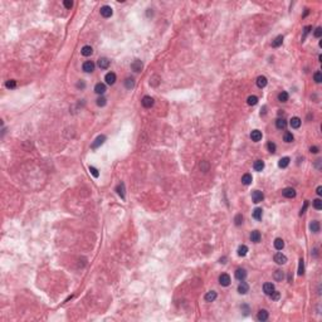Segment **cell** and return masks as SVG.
<instances>
[{"mask_svg":"<svg viewBox=\"0 0 322 322\" xmlns=\"http://www.w3.org/2000/svg\"><path fill=\"white\" fill-rule=\"evenodd\" d=\"M313 34H315V37H316V38H320V37L322 35V28H321V26H319V28H316V29H315V33H313Z\"/></svg>","mask_w":322,"mask_h":322,"instance_id":"48","label":"cell"},{"mask_svg":"<svg viewBox=\"0 0 322 322\" xmlns=\"http://www.w3.org/2000/svg\"><path fill=\"white\" fill-rule=\"evenodd\" d=\"M274 262L277 264H285V263H287V257L285 254H282V253H276Z\"/></svg>","mask_w":322,"mask_h":322,"instance_id":"9","label":"cell"},{"mask_svg":"<svg viewBox=\"0 0 322 322\" xmlns=\"http://www.w3.org/2000/svg\"><path fill=\"white\" fill-rule=\"evenodd\" d=\"M310 229H311V232H313V233H319L320 232V222L319 220L311 222V224H310Z\"/></svg>","mask_w":322,"mask_h":322,"instance_id":"23","label":"cell"},{"mask_svg":"<svg viewBox=\"0 0 322 322\" xmlns=\"http://www.w3.org/2000/svg\"><path fill=\"white\" fill-rule=\"evenodd\" d=\"M81 53H82V55H84V57H89V55H92L93 49H92V47H91V45H84V47L82 48Z\"/></svg>","mask_w":322,"mask_h":322,"instance_id":"22","label":"cell"},{"mask_svg":"<svg viewBox=\"0 0 322 322\" xmlns=\"http://www.w3.org/2000/svg\"><path fill=\"white\" fill-rule=\"evenodd\" d=\"M142 67H143V64H142V62L140 59H136V60H134V62L131 63V69L134 71V72H141Z\"/></svg>","mask_w":322,"mask_h":322,"instance_id":"8","label":"cell"},{"mask_svg":"<svg viewBox=\"0 0 322 322\" xmlns=\"http://www.w3.org/2000/svg\"><path fill=\"white\" fill-rule=\"evenodd\" d=\"M269 296H271V298H272L273 301H278V300H279V297H281V293L277 292V291H273V292H272V293L269 294Z\"/></svg>","mask_w":322,"mask_h":322,"instance_id":"43","label":"cell"},{"mask_svg":"<svg viewBox=\"0 0 322 322\" xmlns=\"http://www.w3.org/2000/svg\"><path fill=\"white\" fill-rule=\"evenodd\" d=\"M288 93L287 92H285V91H282L281 93L278 94V101H281V102H287L288 101Z\"/></svg>","mask_w":322,"mask_h":322,"instance_id":"35","label":"cell"},{"mask_svg":"<svg viewBox=\"0 0 322 322\" xmlns=\"http://www.w3.org/2000/svg\"><path fill=\"white\" fill-rule=\"evenodd\" d=\"M310 151H311L312 154H319V147H317V146H311Z\"/></svg>","mask_w":322,"mask_h":322,"instance_id":"49","label":"cell"},{"mask_svg":"<svg viewBox=\"0 0 322 322\" xmlns=\"http://www.w3.org/2000/svg\"><path fill=\"white\" fill-rule=\"evenodd\" d=\"M89 171H91V174H92L94 177H98V176H100V172H98V170L94 168V166H89Z\"/></svg>","mask_w":322,"mask_h":322,"instance_id":"46","label":"cell"},{"mask_svg":"<svg viewBox=\"0 0 322 322\" xmlns=\"http://www.w3.org/2000/svg\"><path fill=\"white\" fill-rule=\"evenodd\" d=\"M247 103H248L249 106H254V105H257V103H258V97H257V96H249L248 100H247Z\"/></svg>","mask_w":322,"mask_h":322,"instance_id":"36","label":"cell"},{"mask_svg":"<svg viewBox=\"0 0 322 322\" xmlns=\"http://www.w3.org/2000/svg\"><path fill=\"white\" fill-rule=\"evenodd\" d=\"M263 291H264V293L269 296V294L274 291V285H273V283H264V286H263Z\"/></svg>","mask_w":322,"mask_h":322,"instance_id":"19","label":"cell"},{"mask_svg":"<svg viewBox=\"0 0 322 322\" xmlns=\"http://www.w3.org/2000/svg\"><path fill=\"white\" fill-rule=\"evenodd\" d=\"M245 277H247V271L243 269V268H239V269L235 271V278L238 281H244Z\"/></svg>","mask_w":322,"mask_h":322,"instance_id":"10","label":"cell"},{"mask_svg":"<svg viewBox=\"0 0 322 322\" xmlns=\"http://www.w3.org/2000/svg\"><path fill=\"white\" fill-rule=\"evenodd\" d=\"M276 126H277L278 130H285L287 127V121L285 118H277L276 121Z\"/></svg>","mask_w":322,"mask_h":322,"instance_id":"21","label":"cell"},{"mask_svg":"<svg viewBox=\"0 0 322 322\" xmlns=\"http://www.w3.org/2000/svg\"><path fill=\"white\" fill-rule=\"evenodd\" d=\"M5 87H6V88H15V87H17V81H14V79H9V81L5 82Z\"/></svg>","mask_w":322,"mask_h":322,"instance_id":"39","label":"cell"},{"mask_svg":"<svg viewBox=\"0 0 322 322\" xmlns=\"http://www.w3.org/2000/svg\"><path fill=\"white\" fill-rule=\"evenodd\" d=\"M217 297H218L217 292H215V291H210V292H208L205 294V301L206 302H214L215 300H217Z\"/></svg>","mask_w":322,"mask_h":322,"instance_id":"18","label":"cell"},{"mask_svg":"<svg viewBox=\"0 0 322 322\" xmlns=\"http://www.w3.org/2000/svg\"><path fill=\"white\" fill-rule=\"evenodd\" d=\"M289 161H291L289 157H282L281 160H279V162H278V166L281 169H286L287 166L289 165Z\"/></svg>","mask_w":322,"mask_h":322,"instance_id":"30","label":"cell"},{"mask_svg":"<svg viewBox=\"0 0 322 322\" xmlns=\"http://www.w3.org/2000/svg\"><path fill=\"white\" fill-rule=\"evenodd\" d=\"M116 191H117V194H118L121 198L125 199V184H123V183H120L118 185H117Z\"/></svg>","mask_w":322,"mask_h":322,"instance_id":"29","label":"cell"},{"mask_svg":"<svg viewBox=\"0 0 322 322\" xmlns=\"http://www.w3.org/2000/svg\"><path fill=\"white\" fill-rule=\"evenodd\" d=\"M252 199H253V203L258 204V203H260V202H263L264 195H263V193H262V191H259V190H254V191L252 193Z\"/></svg>","mask_w":322,"mask_h":322,"instance_id":"1","label":"cell"},{"mask_svg":"<svg viewBox=\"0 0 322 322\" xmlns=\"http://www.w3.org/2000/svg\"><path fill=\"white\" fill-rule=\"evenodd\" d=\"M125 86H126V88H127V89L134 88V86H135V81H134V78H126V81H125Z\"/></svg>","mask_w":322,"mask_h":322,"instance_id":"37","label":"cell"},{"mask_svg":"<svg viewBox=\"0 0 322 322\" xmlns=\"http://www.w3.org/2000/svg\"><path fill=\"white\" fill-rule=\"evenodd\" d=\"M313 79H315L316 83H321L322 82V73L320 71H317L315 74H313Z\"/></svg>","mask_w":322,"mask_h":322,"instance_id":"40","label":"cell"},{"mask_svg":"<svg viewBox=\"0 0 322 322\" xmlns=\"http://www.w3.org/2000/svg\"><path fill=\"white\" fill-rule=\"evenodd\" d=\"M305 273V262H303V259H300V264H298V274L300 276H302Z\"/></svg>","mask_w":322,"mask_h":322,"instance_id":"38","label":"cell"},{"mask_svg":"<svg viewBox=\"0 0 322 322\" xmlns=\"http://www.w3.org/2000/svg\"><path fill=\"white\" fill-rule=\"evenodd\" d=\"M234 223H235V225L239 226L242 223H243V215H242V214H237L235 218H234Z\"/></svg>","mask_w":322,"mask_h":322,"instance_id":"41","label":"cell"},{"mask_svg":"<svg viewBox=\"0 0 322 322\" xmlns=\"http://www.w3.org/2000/svg\"><path fill=\"white\" fill-rule=\"evenodd\" d=\"M112 14H113V11H112V8H111V6L105 5V6L101 8V15H102L103 18H109V17H112Z\"/></svg>","mask_w":322,"mask_h":322,"instance_id":"5","label":"cell"},{"mask_svg":"<svg viewBox=\"0 0 322 322\" xmlns=\"http://www.w3.org/2000/svg\"><path fill=\"white\" fill-rule=\"evenodd\" d=\"M313 206H315V209H317V210H321L322 209V202L320 199H316V200H313Z\"/></svg>","mask_w":322,"mask_h":322,"instance_id":"42","label":"cell"},{"mask_svg":"<svg viewBox=\"0 0 322 322\" xmlns=\"http://www.w3.org/2000/svg\"><path fill=\"white\" fill-rule=\"evenodd\" d=\"M273 278H274V281H277V282H281L283 278H285V273H283L282 271H276L274 272V276H273Z\"/></svg>","mask_w":322,"mask_h":322,"instance_id":"32","label":"cell"},{"mask_svg":"<svg viewBox=\"0 0 322 322\" xmlns=\"http://www.w3.org/2000/svg\"><path fill=\"white\" fill-rule=\"evenodd\" d=\"M257 319H258L259 321H267L268 320V312L266 311V310H260V311L258 312V316H257Z\"/></svg>","mask_w":322,"mask_h":322,"instance_id":"26","label":"cell"},{"mask_svg":"<svg viewBox=\"0 0 322 322\" xmlns=\"http://www.w3.org/2000/svg\"><path fill=\"white\" fill-rule=\"evenodd\" d=\"M98 67L101 69H107L109 67V59L108 58H100L98 59Z\"/></svg>","mask_w":322,"mask_h":322,"instance_id":"14","label":"cell"},{"mask_svg":"<svg viewBox=\"0 0 322 322\" xmlns=\"http://www.w3.org/2000/svg\"><path fill=\"white\" fill-rule=\"evenodd\" d=\"M251 138H252V141H254V142L260 141V140H262V132H260L259 130H254V131H252V134H251Z\"/></svg>","mask_w":322,"mask_h":322,"instance_id":"13","label":"cell"},{"mask_svg":"<svg viewBox=\"0 0 322 322\" xmlns=\"http://www.w3.org/2000/svg\"><path fill=\"white\" fill-rule=\"evenodd\" d=\"M106 91H107V88H106L105 83H97V84L94 86V92L97 94H103Z\"/></svg>","mask_w":322,"mask_h":322,"instance_id":"12","label":"cell"},{"mask_svg":"<svg viewBox=\"0 0 322 322\" xmlns=\"http://www.w3.org/2000/svg\"><path fill=\"white\" fill-rule=\"evenodd\" d=\"M253 218L256 219V220H260L262 219V215H263V210L260 209V208H256L254 210H253Z\"/></svg>","mask_w":322,"mask_h":322,"instance_id":"24","label":"cell"},{"mask_svg":"<svg viewBox=\"0 0 322 322\" xmlns=\"http://www.w3.org/2000/svg\"><path fill=\"white\" fill-rule=\"evenodd\" d=\"M249 291V286H248V283H245V282H243L242 281L240 282V285L238 286V292H239L240 294H245Z\"/></svg>","mask_w":322,"mask_h":322,"instance_id":"15","label":"cell"},{"mask_svg":"<svg viewBox=\"0 0 322 322\" xmlns=\"http://www.w3.org/2000/svg\"><path fill=\"white\" fill-rule=\"evenodd\" d=\"M242 308H244V310H245V311H244V315L247 316V315H248V312H249V308H248V306H245V305H244V306H243V307H242Z\"/></svg>","mask_w":322,"mask_h":322,"instance_id":"52","label":"cell"},{"mask_svg":"<svg viewBox=\"0 0 322 322\" xmlns=\"http://www.w3.org/2000/svg\"><path fill=\"white\" fill-rule=\"evenodd\" d=\"M267 147H268V150H269V152H272V154H274L276 149H277V147H276V143H273V142H268Z\"/></svg>","mask_w":322,"mask_h":322,"instance_id":"45","label":"cell"},{"mask_svg":"<svg viewBox=\"0 0 322 322\" xmlns=\"http://www.w3.org/2000/svg\"><path fill=\"white\" fill-rule=\"evenodd\" d=\"M105 81H106V83H107V84H109V86L115 84V82H116V74L113 73V72H108V73L105 75Z\"/></svg>","mask_w":322,"mask_h":322,"instance_id":"6","label":"cell"},{"mask_svg":"<svg viewBox=\"0 0 322 322\" xmlns=\"http://www.w3.org/2000/svg\"><path fill=\"white\" fill-rule=\"evenodd\" d=\"M77 87H82V88H83V87H84V83H83V82L78 83V84H77Z\"/></svg>","mask_w":322,"mask_h":322,"instance_id":"54","label":"cell"},{"mask_svg":"<svg viewBox=\"0 0 322 322\" xmlns=\"http://www.w3.org/2000/svg\"><path fill=\"white\" fill-rule=\"evenodd\" d=\"M274 248L277 249V251H282V249L285 248V242H283V239L277 238V239L274 240Z\"/></svg>","mask_w":322,"mask_h":322,"instance_id":"28","label":"cell"},{"mask_svg":"<svg viewBox=\"0 0 322 322\" xmlns=\"http://www.w3.org/2000/svg\"><path fill=\"white\" fill-rule=\"evenodd\" d=\"M248 253V247L247 245H240L239 248H238V256L239 257H245Z\"/></svg>","mask_w":322,"mask_h":322,"instance_id":"31","label":"cell"},{"mask_svg":"<svg viewBox=\"0 0 322 322\" xmlns=\"http://www.w3.org/2000/svg\"><path fill=\"white\" fill-rule=\"evenodd\" d=\"M282 43H283V37H282V35H278L273 42H272V45H273L274 48H278L279 45H282Z\"/></svg>","mask_w":322,"mask_h":322,"instance_id":"33","label":"cell"},{"mask_svg":"<svg viewBox=\"0 0 322 322\" xmlns=\"http://www.w3.org/2000/svg\"><path fill=\"white\" fill-rule=\"evenodd\" d=\"M260 238H262V235H260V233L258 232V230H253L252 234H251V240L253 242V243H259Z\"/></svg>","mask_w":322,"mask_h":322,"instance_id":"17","label":"cell"},{"mask_svg":"<svg viewBox=\"0 0 322 322\" xmlns=\"http://www.w3.org/2000/svg\"><path fill=\"white\" fill-rule=\"evenodd\" d=\"M317 195H322V186L317 188Z\"/></svg>","mask_w":322,"mask_h":322,"instance_id":"53","label":"cell"},{"mask_svg":"<svg viewBox=\"0 0 322 322\" xmlns=\"http://www.w3.org/2000/svg\"><path fill=\"white\" fill-rule=\"evenodd\" d=\"M301 118L300 117H292V118H291V121H289V125H291V127L292 128H300V126H301Z\"/></svg>","mask_w":322,"mask_h":322,"instance_id":"16","label":"cell"},{"mask_svg":"<svg viewBox=\"0 0 322 322\" xmlns=\"http://www.w3.org/2000/svg\"><path fill=\"white\" fill-rule=\"evenodd\" d=\"M94 63L92 62V60H87V62H84L83 63V71L84 72H87V73H91V72H93L94 71Z\"/></svg>","mask_w":322,"mask_h":322,"instance_id":"7","label":"cell"},{"mask_svg":"<svg viewBox=\"0 0 322 322\" xmlns=\"http://www.w3.org/2000/svg\"><path fill=\"white\" fill-rule=\"evenodd\" d=\"M282 194L285 198H288V199H292L296 196V190H294L293 188H286L282 190Z\"/></svg>","mask_w":322,"mask_h":322,"instance_id":"3","label":"cell"},{"mask_svg":"<svg viewBox=\"0 0 322 322\" xmlns=\"http://www.w3.org/2000/svg\"><path fill=\"white\" fill-rule=\"evenodd\" d=\"M267 78L264 77V75H259L258 78H257V86L259 87V88H264V87L267 86Z\"/></svg>","mask_w":322,"mask_h":322,"instance_id":"20","label":"cell"},{"mask_svg":"<svg viewBox=\"0 0 322 322\" xmlns=\"http://www.w3.org/2000/svg\"><path fill=\"white\" fill-rule=\"evenodd\" d=\"M310 29H312V26H306V28H305V32H303V38H305V37H306V35H307V34H308Z\"/></svg>","mask_w":322,"mask_h":322,"instance_id":"50","label":"cell"},{"mask_svg":"<svg viewBox=\"0 0 322 322\" xmlns=\"http://www.w3.org/2000/svg\"><path fill=\"white\" fill-rule=\"evenodd\" d=\"M106 103H107V100L105 97H100L97 100V106H100V107H103V106H106Z\"/></svg>","mask_w":322,"mask_h":322,"instance_id":"44","label":"cell"},{"mask_svg":"<svg viewBox=\"0 0 322 322\" xmlns=\"http://www.w3.org/2000/svg\"><path fill=\"white\" fill-rule=\"evenodd\" d=\"M63 5L67 8V9H71L72 6H73V1L72 0H64L63 1Z\"/></svg>","mask_w":322,"mask_h":322,"instance_id":"47","label":"cell"},{"mask_svg":"<svg viewBox=\"0 0 322 322\" xmlns=\"http://www.w3.org/2000/svg\"><path fill=\"white\" fill-rule=\"evenodd\" d=\"M141 103H142V106L145 108H151L154 106V98L150 97V96H145L141 100Z\"/></svg>","mask_w":322,"mask_h":322,"instance_id":"4","label":"cell"},{"mask_svg":"<svg viewBox=\"0 0 322 322\" xmlns=\"http://www.w3.org/2000/svg\"><path fill=\"white\" fill-rule=\"evenodd\" d=\"M307 206H308V202H305V206L302 208V210H301V215H302V214H303L305 211H306V209H307Z\"/></svg>","mask_w":322,"mask_h":322,"instance_id":"51","label":"cell"},{"mask_svg":"<svg viewBox=\"0 0 322 322\" xmlns=\"http://www.w3.org/2000/svg\"><path fill=\"white\" fill-rule=\"evenodd\" d=\"M253 169H254L256 171H262V170L264 169V162L262 160L254 161V164H253Z\"/></svg>","mask_w":322,"mask_h":322,"instance_id":"27","label":"cell"},{"mask_svg":"<svg viewBox=\"0 0 322 322\" xmlns=\"http://www.w3.org/2000/svg\"><path fill=\"white\" fill-rule=\"evenodd\" d=\"M105 141H106V136H105V135L98 136V137L94 140V142L92 143V149H97V147H100Z\"/></svg>","mask_w":322,"mask_h":322,"instance_id":"11","label":"cell"},{"mask_svg":"<svg viewBox=\"0 0 322 322\" xmlns=\"http://www.w3.org/2000/svg\"><path fill=\"white\" fill-rule=\"evenodd\" d=\"M219 283H220V286H223V287H228V286L230 285V277H229V274L223 273V274L219 276Z\"/></svg>","mask_w":322,"mask_h":322,"instance_id":"2","label":"cell"},{"mask_svg":"<svg viewBox=\"0 0 322 322\" xmlns=\"http://www.w3.org/2000/svg\"><path fill=\"white\" fill-rule=\"evenodd\" d=\"M253 181V177L251 174H244L243 176H242V183H243L244 185H251Z\"/></svg>","mask_w":322,"mask_h":322,"instance_id":"25","label":"cell"},{"mask_svg":"<svg viewBox=\"0 0 322 322\" xmlns=\"http://www.w3.org/2000/svg\"><path fill=\"white\" fill-rule=\"evenodd\" d=\"M293 140H294V137H293L292 132H286V134H285V136H283V141H285V142H287V143L292 142Z\"/></svg>","mask_w":322,"mask_h":322,"instance_id":"34","label":"cell"}]
</instances>
